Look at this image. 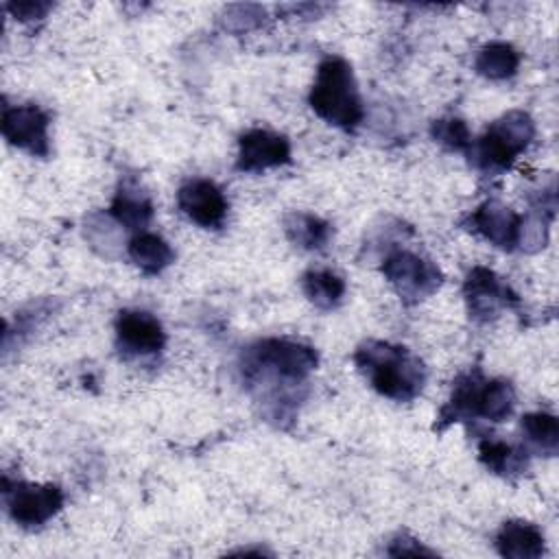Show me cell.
Masks as SVG:
<instances>
[{
	"mask_svg": "<svg viewBox=\"0 0 559 559\" xmlns=\"http://www.w3.org/2000/svg\"><path fill=\"white\" fill-rule=\"evenodd\" d=\"M354 365L380 395L395 402L415 400L426 384L421 358L404 345L365 341L354 352Z\"/></svg>",
	"mask_w": 559,
	"mask_h": 559,
	"instance_id": "7a4b0ae2",
	"label": "cell"
},
{
	"mask_svg": "<svg viewBox=\"0 0 559 559\" xmlns=\"http://www.w3.org/2000/svg\"><path fill=\"white\" fill-rule=\"evenodd\" d=\"M520 225H522V214L511 210L509 205L500 203L498 199H489L480 203L465 221L463 227L472 234L483 236L491 245L511 251L518 247L520 238Z\"/></svg>",
	"mask_w": 559,
	"mask_h": 559,
	"instance_id": "9c48e42d",
	"label": "cell"
},
{
	"mask_svg": "<svg viewBox=\"0 0 559 559\" xmlns=\"http://www.w3.org/2000/svg\"><path fill=\"white\" fill-rule=\"evenodd\" d=\"M469 319L493 321L502 308L520 306V297L487 266H474L463 284Z\"/></svg>",
	"mask_w": 559,
	"mask_h": 559,
	"instance_id": "ba28073f",
	"label": "cell"
},
{
	"mask_svg": "<svg viewBox=\"0 0 559 559\" xmlns=\"http://www.w3.org/2000/svg\"><path fill=\"white\" fill-rule=\"evenodd\" d=\"M4 9L20 22H35V20H44L52 9V4L39 2V0H26V2H9Z\"/></svg>",
	"mask_w": 559,
	"mask_h": 559,
	"instance_id": "603a6c76",
	"label": "cell"
},
{
	"mask_svg": "<svg viewBox=\"0 0 559 559\" xmlns=\"http://www.w3.org/2000/svg\"><path fill=\"white\" fill-rule=\"evenodd\" d=\"M518 68H520V52L507 41L485 44L474 59V70L489 81L511 79L518 72Z\"/></svg>",
	"mask_w": 559,
	"mask_h": 559,
	"instance_id": "e0dca14e",
	"label": "cell"
},
{
	"mask_svg": "<svg viewBox=\"0 0 559 559\" xmlns=\"http://www.w3.org/2000/svg\"><path fill=\"white\" fill-rule=\"evenodd\" d=\"M382 275L408 306L430 297L443 282V273L432 260L406 249H395L384 258Z\"/></svg>",
	"mask_w": 559,
	"mask_h": 559,
	"instance_id": "5b68a950",
	"label": "cell"
},
{
	"mask_svg": "<svg viewBox=\"0 0 559 559\" xmlns=\"http://www.w3.org/2000/svg\"><path fill=\"white\" fill-rule=\"evenodd\" d=\"M496 548L509 559H539L546 550L544 533L524 520H509L496 535Z\"/></svg>",
	"mask_w": 559,
	"mask_h": 559,
	"instance_id": "5bb4252c",
	"label": "cell"
},
{
	"mask_svg": "<svg viewBox=\"0 0 559 559\" xmlns=\"http://www.w3.org/2000/svg\"><path fill=\"white\" fill-rule=\"evenodd\" d=\"M526 443L546 456H555L559 450V421L550 413H528L520 421Z\"/></svg>",
	"mask_w": 559,
	"mask_h": 559,
	"instance_id": "44dd1931",
	"label": "cell"
},
{
	"mask_svg": "<svg viewBox=\"0 0 559 559\" xmlns=\"http://www.w3.org/2000/svg\"><path fill=\"white\" fill-rule=\"evenodd\" d=\"M116 343L127 356H153L164 349L166 332L151 312L122 310L116 317Z\"/></svg>",
	"mask_w": 559,
	"mask_h": 559,
	"instance_id": "30bf717a",
	"label": "cell"
},
{
	"mask_svg": "<svg viewBox=\"0 0 559 559\" xmlns=\"http://www.w3.org/2000/svg\"><path fill=\"white\" fill-rule=\"evenodd\" d=\"M386 555H391V557H400V555H415V557L426 555V557H432L435 552L428 550V548H424L417 539H413V537H408V535H397V537L391 542Z\"/></svg>",
	"mask_w": 559,
	"mask_h": 559,
	"instance_id": "cb8c5ba5",
	"label": "cell"
},
{
	"mask_svg": "<svg viewBox=\"0 0 559 559\" xmlns=\"http://www.w3.org/2000/svg\"><path fill=\"white\" fill-rule=\"evenodd\" d=\"M107 212L118 225L131 231H144L153 218V201L135 179H122Z\"/></svg>",
	"mask_w": 559,
	"mask_h": 559,
	"instance_id": "4fadbf2b",
	"label": "cell"
},
{
	"mask_svg": "<svg viewBox=\"0 0 559 559\" xmlns=\"http://www.w3.org/2000/svg\"><path fill=\"white\" fill-rule=\"evenodd\" d=\"M48 114L33 105H4L2 107V135L11 146H17L35 157H48L50 155V142H48Z\"/></svg>",
	"mask_w": 559,
	"mask_h": 559,
	"instance_id": "52a82bcc",
	"label": "cell"
},
{
	"mask_svg": "<svg viewBox=\"0 0 559 559\" xmlns=\"http://www.w3.org/2000/svg\"><path fill=\"white\" fill-rule=\"evenodd\" d=\"M515 406V391L509 380H483L478 402H476V417L489 421H504Z\"/></svg>",
	"mask_w": 559,
	"mask_h": 559,
	"instance_id": "ffe728a7",
	"label": "cell"
},
{
	"mask_svg": "<svg viewBox=\"0 0 559 559\" xmlns=\"http://www.w3.org/2000/svg\"><path fill=\"white\" fill-rule=\"evenodd\" d=\"M127 253L144 275H157L175 260L170 245L153 231H138L129 240Z\"/></svg>",
	"mask_w": 559,
	"mask_h": 559,
	"instance_id": "2e32d148",
	"label": "cell"
},
{
	"mask_svg": "<svg viewBox=\"0 0 559 559\" xmlns=\"http://www.w3.org/2000/svg\"><path fill=\"white\" fill-rule=\"evenodd\" d=\"M4 507L13 522L24 528H37L57 515L63 507V491L57 485H31L2 480Z\"/></svg>",
	"mask_w": 559,
	"mask_h": 559,
	"instance_id": "8992f818",
	"label": "cell"
},
{
	"mask_svg": "<svg viewBox=\"0 0 559 559\" xmlns=\"http://www.w3.org/2000/svg\"><path fill=\"white\" fill-rule=\"evenodd\" d=\"M430 133L432 138L450 148V151H459V153H467L469 146H472V133L465 124V120L461 118H441V120H435L430 124Z\"/></svg>",
	"mask_w": 559,
	"mask_h": 559,
	"instance_id": "7402d4cb",
	"label": "cell"
},
{
	"mask_svg": "<svg viewBox=\"0 0 559 559\" xmlns=\"http://www.w3.org/2000/svg\"><path fill=\"white\" fill-rule=\"evenodd\" d=\"M308 103L319 118L343 131H354L365 118L354 70L341 57H325L319 63Z\"/></svg>",
	"mask_w": 559,
	"mask_h": 559,
	"instance_id": "3957f363",
	"label": "cell"
},
{
	"mask_svg": "<svg viewBox=\"0 0 559 559\" xmlns=\"http://www.w3.org/2000/svg\"><path fill=\"white\" fill-rule=\"evenodd\" d=\"M533 138V118L522 109H513L493 120L478 140H472L467 155L483 173H502L524 153Z\"/></svg>",
	"mask_w": 559,
	"mask_h": 559,
	"instance_id": "277c9868",
	"label": "cell"
},
{
	"mask_svg": "<svg viewBox=\"0 0 559 559\" xmlns=\"http://www.w3.org/2000/svg\"><path fill=\"white\" fill-rule=\"evenodd\" d=\"M301 290L319 310H332L345 295V282L328 269H312L301 275Z\"/></svg>",
	"mask_w": 559,
	"mask_h": 559,
	"instance_id": "ac0fdd59",
	"label": "cell"
},
{
	"mask_svg": "<svg viewBox=\"0 0 559 559\" xmlns=\"http://www.w3.org/2000/svg\"><path fill=\"white\" fill-rule=\"evenodd\" d=\"M319 354L314 347L290 341V338H260L245 347L240 354V371L245 384L253 389H262L260 400L269 404L273 419L290 417L293 400L286 397L280 386L288 393L293 386H301L306 378L317 369Z\"/></svg>",
	"mask_w": 559,
	"mask_h": 559,
	"instance_id": "6da1fadb",
	"label": "cell"
},
{
	"mask_svg": "<svg viewBox=\"0 0 559 559\" xmlns=\"http://www.w3.org/2000/svg\"><path fill=\"white\" fill-rule=\"evenodd\" d=\"M478 459L489 472L504 476V478L522 474L526 469V450L513 448L511 443H504V441L480 439L478 441Z\"/></svg>",
	"mask_w": 559,
	"mask_h": 559,
	"instance_id": "d6986e66",
	"label": "cell"
},
{
	"mask_svg": "<svg viewBox=\"0 0 559 559\" xmlns=\"http://www.w3.org/2000/svg\"><path fill=\"white\" fill-rule=\"evenodd\" d=\"M290 162V144L284 135L266 129H249L238 138L236 168L242 173H262Z\"/></svg>",
	"mask_w": 559,
	"mask_h": 559,
	"instance_id": "8fae6325",
	"label": "cell"
},
{
	"mask_svg": "<svg viewBox=\"0 0 559 559\" xmlns=\"http://www.w3.org/2000/svg\"><path fill=\"white\" fill-rule=\"evenodd\" d=\"M179 210L197 225L216 229L227 214V201L223 190L210 179H190L177 190Z\"/></svg>",
	"mask_w": 559,
	"mask_h": 559,
	"instance_id": "7c38bea8",
	"label": "cell"
},
{
	"mask_svg": "<svg viewBox=\"0 0 559 559\" xmlns=\"http://www.w3.org/2000/svg\"><path fill=\"white\" fill-rule=\"evenodd\" d=\"M282 225L286 238L304 251H323L334 236V229L328 221L308 212H290L284 216Z\"/></svg>",
	"mask_w": 559,
	"mask_h": 559,
	"instance_id": "9a60e30c",
	"label": "cell"
}]
</instances>
